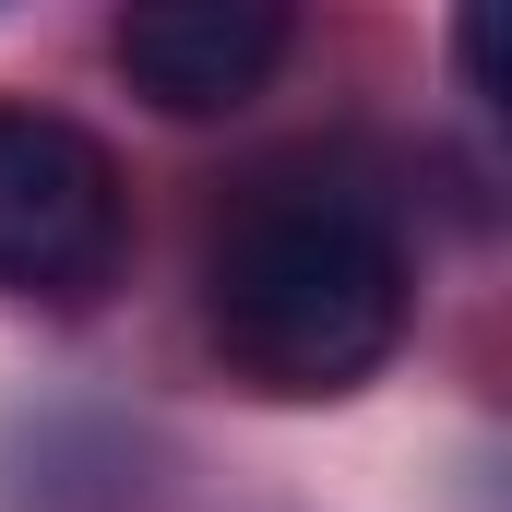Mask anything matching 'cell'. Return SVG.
Returning <instances> with one entry per match:
<instances>
[{
	"label": "cell",
	"instance_id": "6da1fadb",
	"mask_svg": "<svg viewBox=\"0 0 512 512\" xmlns=\"http://www.w3.org/2000/svg\"><path fill=\"white\" fill-rule=\"evenodd\" d=\"M405 310H417V286H405L393 215L334 179L251 191L203 262V322H215L227 370L251 393H286V405L358 393L405 346Z\"/></svg>",
	"mask_w": 512,
	"mask_h": 512
},
{
	"label": "cell",
	"instance_id": "7a4b0ae2",
	"mask_svg": "<svg viewBox=\"0 0 512 512\" xmlns=\"http://www.w3.org/2000/svg\"><path fill=\"white\" fill-rule=\"evenodd\" d=\"M131 251V191L120 155L60 108L0 96V298H96Z\"/></svg>",
	"mask_w": 512,
	"mask_h": 512
},
{
	"label": "cell",
	"instance_id": "3957f363",
	"mask_svg": "<svg viewBox=\"0 0 512 512\" xmlns=\"http://www.w3.org/2000/svg\"><path fill=\"white\" fill-rule=\"evenodd\" d=\"M108 48H120L131 96H155L167 120H227L286 72L298 24L286 0H131Z\"/></svg>",
	"mask_w": 512,
	"mask_h": 512
}]
</instances>
